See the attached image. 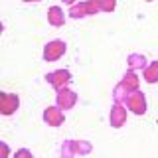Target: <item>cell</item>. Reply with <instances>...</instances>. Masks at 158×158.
<instances>
[{"instance_id":"cell-14","label":"cell","mask_w":158,"mask_h":158,"mask_svg":"<svg viewBox=\"0 0 158 158\" xmlns=\"http://www.w3.org/2000/svg\"><path fill=\"white\" fill-rule=\"evenodd\" d=\"M14 158H34V154L28 150V148H20V150L14 152Z\"/></svg>"},{"instance_id":"cell-7","label":"cell","mask_w":158,"mask_h":158,"mask_svg":"<svg viewBox=\"0 0 158 158\" xmlns=\"http://www.w3.org/2000/svg\"><path fill=\"white\" fill-rule=\"evenodd\" d=\"M18 109V97L12 93H2V115H12Z\"/></svg>"},{"instance_id":"cell-8","label":"cell","mask_w":158,"mask_h":158,"mask_svg":"<svg viewBox=\"0 0 158 158\" xmlns=\"http://www.w3.org/2000/svg\"><path fill=\"white\" fill-rule=\"evenodd\" d=\"M127 121V111L123 109L121 105H115L113 107V111H111V125L118 128V127H123V123Z\"/></svg>"},{"instance_id":"cell-12","label":"cell","mask_w":158,"mask_h":158,"mask_svg":"<svg viewBox=\"0 0 158 158\" xmlns=\"http://www.w3.org/2000/svg\"><path fill=\"white\" fill-rule=\"evenodd\" d=\"M99 10H105V12H111L115 8V0H97Z\"/></svg>"},{"instance_id":"cell-16","label":"cell","mask_w":158,"mask_h":158,"mask_svg":"<svg viewBox=\"0 0 158 158\" xmlns=\"http://www.w3.org/2000/svg\"><path fill=\"white\" fill-rule=\"evenodd\" d=\"M65 2H69V4H73V2H75V0H65Z\"/></svg>"},{"instance_id":"cell-13","label":"cell","mask_w":158,"mask_h":158,"mask_svg":"<svg viewBox=\"0 0 158 158\" xmlns=\"http://www.w3.org/2000/svg\"><path fill=\"white\" fill-rule=\"evenodd\" d=\"M131 67H144V57H140V56H131Z\"/></svg>"},{"instance_id":"cell-11","label":"cell","mask_w":158,"mask_h":158,"mask_svg":"<svg viewBox=\"0 0 158 158\" xmlns=\"http://www.w3.org/2000/svg\"><path fill=\"white\" fill-rule=\"evenodd\" d=\"M144 79L148 83H156L158 81V61L150 63V65L144 69Z\"/></svg>"},{"instance_id":"cell-1","label":"cell","mask_w":158,"mask_h":158,"mask_svg":"<svg viewBox=\"0 0 158 158\" xmlns=\"http://www.w3.org/2000/svg\"><path fill=\"white\" fill-rule=\"evenodd\" d=\"M65 53V42H61V40H53V42H49L46 49H44V59L46 61H56Z\"/></svg>"},{"instance_id":"cell-17","label":"cell","mask_w":158,"mask_h":158,"mask_svg":"<svg viewBox=\"0 0 158 158\" xmlns=\"http://www.w3.org/2000/svg\"><path fill=\"white\" fill-rule=\"evenodd\" d=\"M26 2H36V0H26Z\"/></svg>"},{"instance_id":"cell-10","label":"cell","mask_w":158,"mask_h":158,"mask_svg":"<svg viewBox=\"0 0 158 158\" xmlns=\"http://www.w3.org/2000/svg\"><path fill=\"white\" fill-rule=\"evenodd\" d=\"M121 87H125L127 89V93L131 95V91H136V87H138V79L135 73H127L125 75V81H123V85Z\"/></svg>"},{"instance_id":"cell-3","label":"cell","mask_w":158,"mask_h":158,"mask_svg":"<svg viewBox=\"0 0 158 158\" xmlns=\"http://www.w3.org/2000/svg\"><path fill=\"white\" fill-rule=\"evenodd\" d=\"M46 79L59 91V89H63V87L69 83V79H71V73H69L67 69H59V71H53V73H49V75H46Z\"/></svg>"},{"instance_id":"cell-4","label":"cell","mask_w":158,"mask_h":158,"mask_svg":"<svg viewBox=\"0 0 158 158\" xmlns=\"http://www.w3.org/2000/svg\"><path fill=\"white\" fill-rule=\"evenodd\" d=\"M75 101H77V95L73 91H69V89H59V93H57V105L59 109H71L73 105H75Z\"/></svg>"},{"instance_id":"cell-15","label":"cell","mask_w":158,"mask_h":158,"mask_svg":"<svg viewBox=\"0 0 158 158\" xmlns=\"http://www.w3.org/2000/svg\"><path fill=\"white\" fill-rule=\"evenodd\" d=\"M2 158H8V144L2 142Z\"/></svg>"},{"instance_id":"cell-6","label":"cell","mask_w":158,"mask_h":158,"mask_svg":"<svg viewBox=\"0 0 158 158\" xmlns=\"http://www.w3.org/2000/svg\"><path fill=\"white\" fill-rule=\"evenodd\" d=\"M44 118H46L48 125H52V127H59V125L63 123V113L59 111L57 107H48V109H46V113H44Z\"/></svg>"},{"instance_id":"cell-9","label":"cell","mask_w":158,"mask_h":158,"mask_svg":"<svg viewBox=\"0 0 158 158\" xmlns=\"http://www.w3.org/2000/svg\"><path fill=\"white\" fill-rule=\"evenodd\" d=\"M48 20H49L52 26H61V24H63V12H61V8H59V6H52V8H49V12H48Z\"/></svg>"},{"instance_id":"cell-5","label":"cell","mask_w":158,"mask_h":158,"mask_svg":"<svg viewBox=\"0 0 158 158\" xmlns=\"http://www.w3.org/2000/svg\"><path fill=\"white\" fill-rule=\"evenodd\" d=\"M97 10H99L97 0L95 2H83V4H79V6H71V16L73 18H81V16L91 14V12H97Z\"/></svg>"},{"instance_id":"cell-2","label":"cell","mask_w":158,"mask_h":158,"mask_svg":"<svg viewBox=\"0 0 158 158\" xmlns=\"http://www.w3.org/2000/svg\"><path fill=\"white\" fill-rule=\"evenodd\" d=\"M125 103L132 113H136V115H144L146 113V101H144V97H142V93H138V91H132L131 95H127Z\"/></svg>"},{"instance_id":"cell-18","label":"cell","mask_w":158,"mask_h":158,"mask_svg":"<svg viewBox=\"0 0 158 158\" xmlns=\"http://www.w3.org/2000/svg\"><path fill=\"white\" fill-rule=\"evenodd\" d=\"M148 2H150V0H148Z\"/></svg>"}]
</instances>
